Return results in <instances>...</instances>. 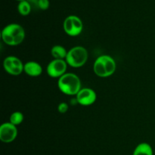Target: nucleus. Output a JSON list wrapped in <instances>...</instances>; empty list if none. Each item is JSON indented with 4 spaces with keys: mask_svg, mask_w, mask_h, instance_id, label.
Masks as SVG:
<instances>
[{
    "mask_svg": "<svg viewBox=\"0 0 155 155\" xmlns=\"http://www.w3.org/2000/svg\"><path fill=\"white\" fill-rule=\"evenodd\" d=\"M2 39L5 44L15 46L21 44L25 39V30L18 24H10L3 28L1 33Z\"/></svg>",
    "mask_w": 155,
    "mask_h": 155,
    "instance_id": "f257e3e1",
    "label": "nucleus"
},
{
    "mask_svg": "<svg viewBox=\"0 0 155 155\" xmlns=\"http://www.w3.org/2000/svg\"><path fill=\"white\" fill-rule=\"evenodd\" d=\"M58 86L62 93L68 95H77L81 88L80 77L73 73H66L58 80Z\"/></svg>",
    "mask_w": 155,
    "mask_h": 155,
    "instance_id": "f03ea898",
    "label": "nucleus"
},
{
    "mask_svg": "<svg viewBox=\"0 0 155 155\" xmlns=\"http://www.w3.org/2000/svg\"><path fill=\"white\" fill-rule=\"evenodd\" d=\"M115 60L107 54H103L97 58L93 64V71L99 77H108L113 75L116 71Z\"/></svg>",
    "mask_w": 155,
    "mask_h": 155,
    "instance_id": "7ed1b4c3",
    "label": "nucleus"
},
{
    "mask_svg": "<svg viewBox=\"0 0 155 155\" xmlns=\"http://www.w3.org/2000/svg\"><path fill=\"white\" fill-rule=\"evenodd\" d=\"M88 60V51L84 47L75 46L68 51L65 61L71 68H79L83 67Z\"/></svg>",
    "mask_w": 155,
    "mask_h": 155,
    "instance_id": "20e7f679",
    "label": "nucleus"
},
{
    "mask_svg": "<svg viewBox=\"0 0 155 155\" xmlns=\"http://www.w3.org/2000/svg\"><path fill=\"white\" fill-rule=\"evenodd\" d=\"M64 30L71 36H79L82 33L83 24L81 19L76 15H70L64 21Z\"/></svg>",
    "mask_w": 155,
    "mask_h": 155,
    "instance_id": "39448f33",
    "label": "nucleus"
},
{
    "mask_svg": "<svg viewBox=\"0 0 155 155\" xmlns=\"http://www.w3.org/2000/svg\"><path fill=\"white\" fill-rule=\"evenodd\" d=\"M3 68L8 74L18 76L24 72V64L18 58L15 56H8L3 61Z\"/></svg>",
    "mask_w": 155,
    "mask_h": 155,
    "instance_id": "423d86ee",
    "label": "nucleus"
},
{
    "mask_svg": "<svg viewBox=\"0 0 155 155\" xmlns=\"http://www.w3.org/2000/svg\"><path fill=\"white\" fill-rule=\"evenodd\" d=\"M68 65L65 60L54 59L47 65L46 72L49 77L59 79L64 74H66Z\"/></svg>",
    "mask_w": 155,
    "mask_h": 155,
    "instance_id": "0eeeda50",
    "label": "nucleus"
},
{
    "mask_svg": "<svg viewBox=\"0 0 155 155\" xmlns=\"http://www.w3.org/2000/svg\"><path fill=\"white\" fill-rule=\"evenodd\" d=\"M18 136V129L16 126L10 122L4 123L0 127V140L5 143L12 142Z\"/></svg>",
    "mask_w": 155,
    "mask_h": 155,
    "instance_id": "6e6552de",
    "label": "nucleus"
},
{
    "mask_svg": "<svg viewBox=\"0 0 155 155\" xmlns=\"http://www.w3.org/2000/svg\"><path fill=\"white\" fill-rule=\"evenodd\" d=\"M78 104L83 106H89L96 101L97 95L95 91L90 88H83L76 95Z\"/></svg>",
    "mask_w": 155,
    "mask_h": 155,
    "instance_id": "1a4fd4ad",
    "label": "nucleus"
},
{
    "mask_svg": "<svg viewBox=\"0 0 155 155\" xmlns=\"http://www.w3.org/2000/svg\"><path fill=\"white\" fill-rule=\"evenodd\" d=\"M24 71L30 77H39L42 74V68L39 63L36 61H28L24 64Z\"/></svg>",
    "mask_w": 155,
    "mask_h": 155,
    "instance_id": "9d476101",
    "label": "nucleus"
},
{
    "mask_svg": "<svg viewBox=\"0 0 155 155\" xmlns=\"http://www.w3.org/2000/svg\"><path fill=\"white\" fill-rule=\"evenodd\" d=\"M133 155H153V149L148 143L142 142L136 147Z\"/></svg>",
    "mask_w": 155,
    "mask_h": 155,
    "instance_id": "9b49d317",
    "label": "nucleus"
},
{
    "mask_svg": "<svg viewBox=\"0 0 155 155\" xmlns=\"http://www.w3.org/2000/svg\"><path fill=\"white\" fill-rule=\"evenodd\" d=\"M68 51L66 48L62 45H54L51 48V54L54 59H59V60H65Z\"/></svg>",
    "mask_w": 155,
    "mask_h": 155,
    "instance_id": "f8f14e48",
    "label": "nucleus"
},
{
    "mask_svg": "<svg viewBox=\"0 0 155 155\" xmlns=\"http://www.w3.org/2000/svg\"><path fill=\"white\" fill-rule=\"evenodd\" d=\"M18 12L21 14L23 16H27L30 13L32 10V8L30 4L27 0H24V1L20 2L19 4L18 5Z\"/></svg>",
    "mask_w": 155,
    "mask_h": 155,
    "instance_id": "ddd939ff",
    "label": "nucleus"
},
{
    "mask_svg": "<svg viewBox=\"0 0 155 155\" xmlns=\"http://www.w3.org/2000/svg\"><path fill=\"white\" fill-rule=\"evenodd\" d=\"M24 117L21 112L20 111H15L12 113L10 116V119H9V122L15 126H18L24 121Z\"/></svg>",
    "mask_w": 155,
    "mask_h": 155,
    "instance_id": "4468645a",
    "label": "nucleus"
},
{
    "mask_svg": "<svg viewBox=\"0 0 155 155\" xmlns=\"http://www.w3.org/2000/svg\"><path fill=\"white\" fill-rule=\"evenodd\" d=\"M49 7L48 0H39V8L40 10H46Z\"/></svg>",
    "mask_w": 155,
    "mask_h": 155,
    "instance_id": "2eb2a0df",
    "label": "nucleus"
},
{
    "mask_svg": "<svg viewBox=\"0 0 155 155\" xmlns=\"http://www.w3.org/2000/svg\"><path fill=\"white\" fill-rule=\"evenodd\" d=\"M68 104L65 102H61L58 104V110L59 113L61 114H64L66 113L68 110Z\"/></svg>",
    "mask_w": 155,
    "mask_h": 155,
    "instance_id": "dca6fc26",
    "label": "nucleus"
},
{
    "mask_svg": "<svg viewBox=\"0 0 155 155\" xmlns=\"http://www.w3.org/2000/svg\"><path fill=\"white\" fill-rule=\"evenodd\" d=\"M31 5L32 9H39V0H27Z\"/></svg>",
    "mask_w": 155,
    "mask_h": 155,
    "instance_id": "f3484780",
    "label": "nucleus"
},
{
    "mask_svg": "<svg viewBox=\"0 0 155 155\" xmlns=\"http://www.w3.org/2000/svg\"><path fill=\"white\" fill-rule=\"evenodd\" d=\"M18 1H20V2H21V1H24V0H18Z\"/></svg>",
    "mask_w": 155,
    "mask_h": 155,
    "instance_id": "a211bd4d",
    "label": "nucleus"
}]
</instances>
